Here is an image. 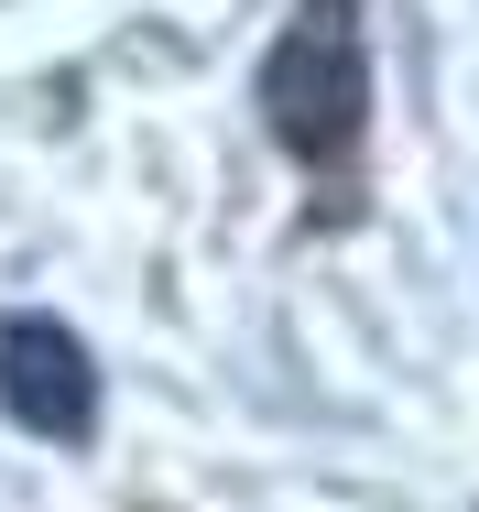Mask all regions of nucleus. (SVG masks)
I'll return each instance as SVG.
<instances>
[{"mask_svg":"<svg viewBox=\"0 0 479 512\" xmlns=\"http://www.w3.org/2000/svg\"><path fill=\"white\" fill-rule=\"evenodd\" d=\"M0 414L33 425V436H88L98 425L88 338L55 327V316H11V327H0Z\"/></svg>","mask_w":479,"mask_h":512,"instance_id":"2","label":"nucleus"},{"mask_svg":"<svg viewBox=\"0 0 479 512\" xmlns=\"http://www.w3.org/2000/svg\"><path fill=\"white\" fill-rule=\"evenodd\" d=\"M262 120L294 164H338L371 120V44H360V0H294V22L262 55Z\"/></svg>","mask_w":479,"mask_h":512,"instance_id":"1","label":"nucleus"}]
</instances>
